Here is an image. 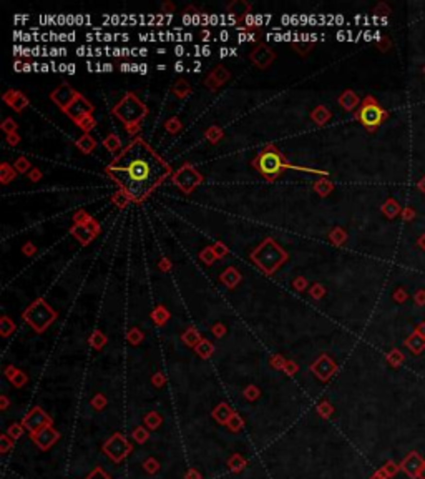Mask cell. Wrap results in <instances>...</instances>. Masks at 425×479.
I'll use <instances>...</instances> for the list:
<instances>
[{
  "label": "cell",
  "instance_id": "obj_56",
  "mask_svg": "<svg viewBox=\"0 0 425 479\" xmlns=\"http://www.w3.org/2000/svg\"><path fill=\"white\" fill-rule=\"evenodd\" d=\"M103 70H108V72H112V65H110V63H106V65H103Z\"/></svg>",
  "mask_w": 425,
  "mask_h": 479
},
{
  "label": "cell",
  "instance_id": "obj_53",
  "mask_svg": "<svg viewBox=\"0 0 425 479\" xmlns=\"http://www.w3.org/2000/svg\"><path fill=\"white\" fill-rule=\"evenodd\" d=\"M183 69H185V67H183L181 62H178L176 65H174V70H176V72H183Z\"/></svg>",
  "mask_w": 425,
  "mask_h": 479
},
{
  "label": "cell",
  "instance_id": "obj_44",
  "mask_svg": "<svg viewBox=\"0 0 425 479\" xmlns=\"http://www.w3.org/2000/svg\"><path fill=\"white\" fill-rule=\"evenodd\" d=\"M324 293H325V290H324V286H323V284H319V283H316V284H314V286L311 288V296H312V298H323V296H324Z\"/></svg>",
  "mask_w": 425,
  "mask_h": 479
},
{
  "label": "cell",
  "instance_id": "obj_57",
  "mask_svg": "<svg viewBox=\"0 0 425 479\" xmlns=\"http://www.w3.org/2000/svg\"><path fill=\"white\" fill-rule=\"evenodd\" d=\"M23 72H30V65H29V63H25V65H23Z\"/></svg>",
  "mask_w": 425,
  "mask_h": 479
},
{
  "label": "cell",
  "instance_id": "obj_24",
  "mask_svg": "<svg viewBox=\"0 0 425 479\" xmlns=\"http://www.w3.org/2000/svg\"><path fill=\"white\" fill-rule=\"evenodd\" d=\"M15 177H17V170L9 163H2V167H0V181H2V185L10 183Z\"/></svg>",
  "mask_w": 425,
  "mask_h": 479
},
{
  "label": "cell",
  "instance_id": "obj_45",
  "mask_svg": "<svg viewBox=\"0 0 425 479\" xmlns=\"http://www.w3.org/2000/svg\"><path fill=\"white\" fill-rule=\"evenodd\" d=\"M22 251H23V255H27V256H34L35 253H37V248H35V245L32 243V241H27V243L22 247Z\"/></svg>",
  "mask_w": 425,
  "mask_h": 479
},
{
  "label": "cell",
  "instance_id": "obj_22",
  "mask_svg": "<svg viewBox=\"0 0 425 479\" xmlns=\"http://www.w3.org/2000/svg\"><path fill=\"white\" fill-rule=\"evenodd\" d=\"M204 137H206V140H208L209 143L216 145V143H220V142L223 140L224 132H223V128H221V126H218V125H211V126H209V128L204 132Z\"/></svg>",
  "mask_w": 425,
  "mask_h": 479
},
{
  "label": "cell",
  "instance_id": "obj_23",
  "mask_svg": "<svg viewBox=\"0 0 425 479\" xmlns=\"http://www.w3.org/2000/svg\"><path fill=\"white\" fill-rule=\"evenodd\" d=\"M173 93L176 95L178 98H186L189 93H191V87H189V84L185 80V78H178L173 85Z\"/></svg>",
  "mask_w": 425,
  "mask_h": 479
},
{
  "label": "cell",
  "instance_id": "obj_51",
  "mask_svg": "<svg viewBox=\"0 0 425 479\" xmlns=\"http://www.w3.org/2000/svg\"><path fill=\"white\" fill-rule=\"evenodd\" d=\"M161 9H163V12H165V14H173V12H174V5H173L171 2H165L161 5Z\"/></svg>",
  "mask_w": 425,
  "mask_h": 479
},
{
  "label": "cell",
  "instance_id": "obj_20",
  "mask_svg": "<svg viewBox=\"0 0 425 479\" xmlns=\"http://www.w3.org/2000/svg\"><path fill=\"white\" fill-rule=\"evenodd\" d=\"M95 146H97V140H95L90 133H85V135L77 140V148L80 150L82 153H85V155H90V153L95 150Z\"/></svg>",
  "mask_w": 425,
  "mask_h": 479
},
{
  "label": "cell",
  "instance_id": "obj_46",
  "mask_svg": "<svg viewBox=\"0 0 425 479\" xmlns=\"http://www.w3.org/2000/svg\"><path fill=\"white\" fill-rule=\"evenodd\" d=\"M384 212L387 213V216H395V213H397V205H395V201H389L387 205H384Z\"/></svg>",
  "mask_w": 425,
  "mask_h": 479
},
{
  "label": "cell",
  "instance_id": "obj_39",
  "mask_svg": "<svg viewBox=\"0 0 425 479\" xmlns=\"http://www.w3.org/2000/svg\"><path fill=\"white\" fill-rule=\"evenodd\" d=\"M14 330H15V324L10 321V318L3 316V318H2V335L3 336H9Z\"/></svg>",
  "mask_w": 425,
  "mask_h": 479
},
{
  "label": "cell",
  "instance_id": "obj_42",
  "mask_svg": "<svg viewBox=\"0 0 425 479\" xmlns=\"http://www.w3.org/2000/svg\"><path fill=\"white\" fill-rule=\"evenodd\" d=\"M90 341H91V344H93L95 348H97V350H100V348L103 346V343H105V336H103L100 331H97V333L91 336Z\"/></svg>",
  "mask_w": 425,
  "mask_h": 479
},
{
  "label": "cell",
  "instance_id": "obj_16",
  "mask_svg": "<svg viewBox=\"0 0 425 479\" xmlns=\"http://www.w3.org/2000/svg\"><path fill=\"white\" fill-rule=\"evenodd\" d=\"M339 105L342 106L345 112H354L359 106V97L354 90H344L342 95L339 97Z\"/></svg>",
  "mask_w": 425,
  "mask_h": 479
},
{
  "label": "cell",
  "instance_id": "obj_43",
  "mask_svg": "<svg viewBox=\"0 0 425 479\" xmlns=\"http://www.w3.org/2000/svg\"><path fill=\"white\" fill-rule=\"evenodd\" d=\"M292 286L296 288L297 291H304L306 288H307V280H306L304 276H297V278L292 282Z\"/></svg>",
  "mask_w": 425,
  "mask_h": 479
},
{
  "label": "cell",
  "instance_id": "obj_41",
  "mask_svg": "<svg viewBox=\"0 0 425 479\" xmlns=\"http://www.w3.org/2000/svg\"><path fill=\"white\" fill-rule=\"evenodd\" d=\"M113 201H115V203H117V205H118V207H120V208H123V207H125L126 203H128V201H132V200H130V198L126 196L125 193H123L121 190H120V193H117V195L113 196Z\"/></svg>",
  "mask_w": 425,
  "mask_h": 479
},
{
  "label": "cell",
  "instance_id": "obj_54",
  "mask_svg": "<svg viewBox=\"0 0 425 479\" xmlns=\"http://www.w3.org/2000/svg\"><path fill=\"white\" fill-rule=\"evenodd\" d=\"M97 476H98V471H97V473H95V474H91V476H90L88 479H98ZM102 479H108V478H105V476H102Z\"/></svg>",
  "mask_w": 425,
  "mask_h": 479
},
{
  "label": "cell",
  "instance_id": "obj_35",
  "mask_svg": "<svg viewBox=\"0 0 425 479\" xmlns=\"http://www.w3.org/2000/svg\"><path fill=\"white\" fill-rule=\"evenodd\" d=\"M213 250H214V255H216V258H224V256L229 253V248L226 247L223 241H216V243L213 245Z\"/></svg>",
  "mask_w": 425,
  "mask_h": 479
},
{
  "label": "cell",
  "instance_id": "obj_5",
  "mask_svg": "<svg viewBox=\"0 0 425 479\" xmlns=\"http://www.w3.org/2000/svg\"><path fill=\"white\" fill-rule=\"evenodd\" d=\"M23 319H25L37 333H42V331L47 330V326H49L50 323H53L55 319H57V313L51 310L45 300L38 298L23 311Z\"/></svg>",
  "mask_w": 425,
  "mask_h": 479
},
{
  "label": "cell",
  "instance_id": "obj_3",
  "mask_svg": "<svg viewBox=\"0 0 425 479\" xmlns=\"http://www.w3.org/2000/svg\"><path fill=\"white\" fill-rule=\"evenodd\" d=\"M251 260L261 271L272 275L289 260V255L279 243H276V240L266 238L251 253Z\"/></svg>",
  "mask_w": 425,
  "mask_h": 479
},
{
  "label": "cell",
  "instance_id": "obj_59",
  "mask_svg": "<svg viewBox=\"0 0 425 479\" xmlns=\"http://www.w3.org/2000/svg\"><path fill=\"white\" fill-rule=\"evenodd\" d=\"M128 67L130 65H121V70H123V72H126V70H132V69H128Z\"/></svg>",
  "mask_w": 425,
  "mask_h": 479
},
{
  "label": "cell",
  "instance_id": "obj_50",
  "mask_svg": "<svg viewBox=\"0 0 425 479\" xmlns=\"http://www.w3.org/2000/svg\"><path fill=\"white\" fill-rule=\"evenodd\" d=\"M128 339H130V341H132L133 344H136V343L141 339V333H140V331H138V330H132V331H130V335H128Z\"/></svg>",
  "mask_w": 425,
  "mask_h": 479
},
{
  "label": "cell",
  "instance_id": "obj_15",
  "mask_svg": "<svg viewBox=\"0 0 425 479\" xmlns=\"http://www.w3.org/2000/svg\"><path fill=\"white\" fill-rule=\"evenodd\" d=\"M334 370H336L334 363H332L327 356H321V358L312 365V371L319 376L321 379H327L329 376L332 374V371Z\"/></svg>",
  "mask_w": 425,
  "mask_h": 479
},
{
  "label": "cell",
  "instance_id": "obj_34",
  "mask_svg": "<svg viewBox=\"0 0 425 479\" xmlns=\"http://www.w3.org/2000/svg\"><path fill=\"white\" fill-rule=\"evenodd\" d=\"M196 351H198V355L203 356V358H208V356L213 353V346L208 341H200L196 346Z\"/></svg>",
  "mask_w": 425,
  "mask_h": 479
},
{
  "label": "cell",
  "instance_id": "obj_2",
  "mask_svg": "<svg viewBox=\"0 0 425 479\" xmlns=\"http://www.w3.org/2000/svg\"><path fill=\"white\" fill-rule=\"evenodd\" d=\"M112 112L125 125L126 132L130 135H135V133L140 132L141 120L148 115V106L143 104L133 92H128L113 106Z\"/></svg>",
  "mask_w": 425,
  "mask_h": 479
},
{
  "label": "cell",
  "instance_id": "obj_26",
  "mask_svg": "<svg viewBox=\"0 0 425 479\" xmlns=\"http://www.w3.org/2000/svg\"><path fill=\"white\" fill-rule=\"evenodd\" d=\"M329 240H331L336 247H340V245H344L345 240H347V233H345L340 227H336L331 233H329Z\"/></svg>",
  "mask_w": 425,
  "mask_h": 479
},
{
  "label": "cell",
  "instance_id": "obj_7",
  "mask_svg": "<svg viewBox=\"0 0 425 479\" xmlns=\"http://www.w3.org/2000/svg\"><path fill=\"white\" fill-rule=\"evenodd\" d=\"M203 180H204L203 175L191 163L181 165V167L171 175V181L174 183V187H178L183 193H186V195L193 193L194 190L203 183Z\"/></svg>",
  "mask_w": 425,
  "mask_h": 479
},
{
  "label": "cell",
  "instance_id": "obj_8",
  "mask_svg": "<svg viewBox=\"0 0 425 479\" xmlns=\"http://www.w3.org/2000/svg\"><path fill=\"white\" fill-rule=\"evenodd\" d=\"M77 97H78V92L70 84H62L60 87H57V89L50 93V100L53 102L62 112H65V110L73 104V100Z\"/></svg>",
  "mask_w": 425,
  "mask_h": 479
},
{
  "label": "cell",
  "instance_id": "obj_48",
  "mask_svg": "<svg viewBox=\"0 0 425 479\" xmlns=\"http://www.w3.org/2000/svg\"><path fill=\"white\" fill-rule=\"evenodd\" d=\"M7 143L12 146H17L20 143V135H18V133H10V135H7Z\"/></svg>",
  "mask_w": 425,
  "mask_h": 479
},
{
  "label": "cell",
  "instance_id": "obj_29",
  "mask_svg": "<svg viewBox=\"0 0 425 479\" xmlns=\"http://www.w3.org/2000/svg\"><path fill=\"white\" fill-rule=\"evenodd\" d=\"M200 260L203 261L204 265H208V266H211V265L216 261V255H214V250H213V247H206V248H203L201 253H200Z\"/></svg>",
  "mask_w": 425,
  "mask_h": 479
},
{
  "label": "cell",
  "instance_id": "obj_1",
  "mask_svg": "<svg viewBox=\"0 0 425 479\" xmlns=\"http://www.w3.org/2000/svg\"><path fill=\"white\" fill-rule=\"evenodd\" d=\"M106 173L135 203L146 200L170 175L171 167L143 138H135L106 167Z\"/></svg>",
  "mask_w": 425,
  "mask_h": 479
},
{
  "label": "cell",
  "instance_id": "obj_36",
  "mask_svg": "<svg viewBox=\"0 0 425 479\" xmlns=\"http://www.w3.org/2000/svg\"><path fill=\"white\" fill-rule=\"evenodd\" d=\"M85 227L88 228L90 231L93 233L95 236H98V235H100V230H102V228H100V223H98V221L95 220L93 216H90V218L85 221Z\"/></svg>",
  "mask_w": 425,
  "mask_h": 479
},
{
  "label": "cell",
  "instance_id": "obj_37",
  "mask_svg": "<svg viewBox=\"0 0 425 479\" xmlns=\"http://www.w3.org/2000/svg\"><path fill=\"white\" fill-rule=\"evenodd\" d=\"M153 318L158 324H163L166 321V318H168V313H166L165 308L160 306V308H156V310L153 311Z\"/></svg>",
  "mask_w": 425,
  "mask_h": 479
},
{
  "label": "cell",
  "instance_id": "obj_32",
  "mask_svg": "<svg viewBox=\"0 0 425 479\" xmlns=\"http://www.w3.org/2000/svg\"><path fill=\"white\" fill-rule=\"evenodd\" d=\"M77 125L80 126V128H82L85 133H88V132H91V130L95 128V126H97V120H95V118H93V115H88V117L82 118V120L78 122Z\"/></svg>",
  "mask_w": 425,
  "mask_h": 479
},
{
  "label": "cell",
  "instance_id": "obj_28",
  "mask_svg": "<svg viewBox=\"0 0 425 479\" xmlns=\"http://www.w3.org/2000/svg\"><path fill=\"white\" fill-rule=\"evenodd\" d=\"M407 346L410 348L414 353H420V351L425 348V339L420 335H414L407 339Z\"/></svg>",
  "mask_w": 425,
  "mask_h": 479
},
{
  "label": "cell",
  "instance_id": "obj_30",
  "mask_svg": "<svg viewBox=\"0 0 425 479\" xmlns=\"http://www.w3.org/2000/svg\"><path fill=\"white\" fill-rule=\"evenodd\" d=\"M14 168L17 170V173H29L30 170H32V163L29 160H27L25 157H20V158H17L15 160V163H14Z\"/></svg>",
  "mask_w": 425,
  "mask_h": 479
},
{
  "label": "cell",
  "instance_id": "obj_58",
  "mask_svg": "<svg viewBox=\"0 0 425 479\" xmlns=\"http://www.w3.org/2000/svg\"><path fill=\"white\" fill-rule=\"evenodd\" d=\"M68 72H70V73H73V72H75V65H68Z\"/></svg>",
  "mask_w": 425,
  "mask_h": 479
},
{
  "label": "cell",
  "instance_id": "obj_18",
  "mask_svg": "<svg viewBox=\"0 0 425 479\" xmlns=\"http://www.w3.org/2000/svg\"><path fill=\"white\" fill-rule=\"evenodd\" d=\"M220 280H221V283L226 284L228 288H234L238 283L241 282V273L238 271L236 268L229 266V268H226L223 273H221Z\"/></svg>",
  "mask_w": 425,
  "mask_h": 479
},
{
  "label": "cell",
  "instance_id": "obj_19",
  "mask_svg": "<svg viewBox=\"0 0 425 479\" xmlns=\"http://www.w3.org/2000/svg\"><path fill=\"white\" fill-rule=\"evenodd\" d=\"M331 117H332L331 112H329V110L325 108L324 105L316 106V108H314L312 112H311V120L316 125H319V126H324L329 120H331Z\"/></svg>",
  "mask_w": 425,
  "mask_h": 479
},
{
  "label": "cell",
  "instance_id": "obj_4",
  "mask_svg": "<svg viewBox=\"0 0 425 479\" xmlns=\"http://www.w3.org/2000/svg\"><path fill=\"white\" fill-rule=\"evenodd\" d=\"M253 167L263 175L268 181H276L286 168H291L286 157L274 145H266L253 160Z\"/></svg>",
  "mask_w": 425,
  "mask_h": 479
},
{
  "label": "cell",
  "instance_id": "obj_38",
  "mask_svg": "<svg viewBox=\"0 0 425 479\" xmlns=\"http://www.w3.org/2000/svg\"><path fill=\"white\" fill-rule=\"evenodd\" d=\"M183 339H185V341L188 343L189 346H194V344L200 343V336H198V333H196V331H194V330L186 331L185 336H183Z\"/></svg>",
  "mask_w": 425,
  "mask_h": 479
},
{
  "label": "cell",
  "instance_id": "obj_27",
  "mask_svg": "<svg viewBox=\"0 0 425 479\" xmlns=\"http://www.w3.org/2000/svg\"><path fill=\"white\" fill-rule=\"evenodd\" d=\"M312 47H314L312 40H296V42H292V49L296 50L301 57H304V55H307L309 52H311Z\"/></svg>",
  "mask_w": 425,
  "mask_h": 479
},
{
  "label": "cell",
  "instance_id": "obj_12",
  "mask_svg": "<svg viewBox=\"0 0 425 479\" xmlns=\"http://www.w3.org/2000/svg\"><path fill=\"white\" fill-rule=\"evenodd\" d=\"M424 466H425L424 458L420 456L419 453L412 451V453L408 454V456L402 461L400 468H402V471H404V473L407 474V476L410 478V479H417V478H419V474H420V471H422Z\"/></svg>",
  "mask_w": 425,
  "mask_h": 479
},
{
  "label": "cell",
  "instance_id": "obj_9",
  "mask_svg": "<svg viewBox=\"0 0 425 479\" xmlns=\"http://www.w3.org/2000/svg\"><path fill=\"white\" fill-rule=\"evenodd\" d=\"M93 110H95V106L91 105L82 93H78V97L73 100V104H71L63 113H67V117H68L70 120H73L75 125H77L82 118H85L93 113Z\"/></svg>",
  "mask_w": 425,
  "mask_h": 479
},
{
  "label": "cell",
  "instance_id": "obj_6",
  "mask_svg": "<svg viewBox=\"0 0 425 479\" xmlns=\"http://www.w3.org/2000/svg\"><path fill=\"white\" fill-rule=\"evenodd\" d=\"M387 117H389V113L377 104V100L374 97H365L359 106V110L356 112V118L371 133L375 132Z\"/></svg>",
  "mask_w": 425,
  "mask_h": 479
},
{
  "label": "cell",
  "instance_id": "obj_25",
  "mask_svg": "<svg viewBox=\"0 0 425 479\" xmlns=\"http://www.w3.org/2000/svg\"><path fill=\"white\" fill-rule=\"evenodd\" d=\"M332 190H334V185H332L329 180H325V178H321V180H317L316 183H314V192H316L319 196H327Z\"/></svg>",
  "mask_w": 425,
  "mask_h": 479
},
{
  "label": "cell",
  "instance_id": "obj_17",
  "mask_svg": "<svg viewBox=\"0 0 425 479\" xmlns=\"http://www.w3.org/2000/svg\"><path fill=\"white\" fill-rule=\"evenodd\" d=\"M70 233H71V235H73L78 241H80L82 245H88L90 241L95 238V235L90 231L88 228L85 227V225H73V227L70 228Z\"/></svg>",
  "mask_w": 425,
  "mask_h": 479
},
{
  "label": "cell",
  "instance_id": "obj_14",
  "mask_svg": "<svg viewBox=\"0 0 425 479\" xmlns=\"http://www.w3.org/2000/svg\"><path fill=\"white\" fill-rule=\"evenodd\" d=\"M226 10H228V14L231 15L233 18L244 20V18H248L249 14H251L253 5L249 2H246V0H234V2L228 3Z\"/></svg>",
  "mask_w": 425,
  "mask_h": 479
},
{
  "label": "cell",
  "instance_id": "obj_47",
  "mask_svg": "<svg viewBox=\"0 0 425 479\" xmlns=\"http://www.w3.org/2000/svg\"><path fill=\"white\" fill-rule=\"evenodd\" d=\"M27 177H29V180L30 181H38V180H42V172L38 168H32L29 173H27Z\"/></svg>",
  "mask_w": 425,
  "mask_h": 479
},
{
  "label": "cell",
  "instance_id": "obj_33",
  "mask_svg": "<svg viewBox=\"0 0 425 479\" xmlns=\"http://www.w3.org/2000/svg\"><path fill=\"white\" fill-rule=\"evenodd\" d=\"M0 128H2L3 133L10 135V133H17L18 125H17V122H15L14 118H5V120L2 122V125H0Z\"/></svg>",
  "mask_w": 425,
  "mask_h": 479
},
{
  "label": "cell",
  "instance_id": "obj_55",
  "mask_svg": "<svg viewBox=\"0 0 425 479\" xmlns=\"http://www.w3.org/2000/svg\"><path fill=\"white\" fill-rule=\"evenodd\" d=\"M419 479H425V466L422 468V471H420V474H419Z\"/></svg>",
  "mask_w": 425,
  "mask_h": 479
},
{
  "label": "cell",
  "instance_id": "obj_31",
  "mask_svg": "<svg viewBox=\"0 0 425 479\" xmlns=\"http://www.w3.org/2000/svg\"><path fill=\"white\" fill-rule=\"evenodd\" d=\"M181 128H183V125H181V122H180V118L178 117L168 118V120L165 122V130L168 133H178Z\"/></svg>",
  "mask_w": 425,
  "mask_h": 479
},
{
  "label": "cell",
  "instance_id": "obj_10",
  "mask_svg": "<svg viewBox=\"0 0 425 479\" xmlns=\"http://www.w3.org/2000/svg\"><path fill=\"white\" fill-rule=\"evenodd\" d=\"M274 58H276V53H274V50L269 45H266V43L257 45L256 49L249 53V60H251L259 70H266L268 67H271Z\"/></svg>",
  "mask_w": 425,
  "mask_h": 479
},
{
  "label": "cell",
  "instance_id": "obj_13",
  "mask_svg": "<svg viewBox=\"0 0 425 479\" xmlns=\"http://www.w3.org/2000/svg\"><path fill=\"white\" fill-rule=\"evenodd\" d=\"M2 98H3V102H5L10 108H14V112H17V113H22L30 104L27 95L22 93L20 90H9V92L3 93Z\"/></svg>",
  "mask_w": 425,
  "mask_h": 479
},
{
  "label": "cell",
  "instance_id": "obj_52",
  "mask_svg": "<svg viewBox=\"0 0 425 479\" xmlns=\"http://www.w3.org/2000/svg\"><path fill=\"white\" fill-rule=\"evenodd\" d=\"M291 168H296V170H304V172H306V168H299V167H292V165H291ZM307 172H312V170H309L307 168ZM312 173H316V175H329V173L327 172H323V170H314V172Z\"/></svg>",
  "mask_w": 425,
  "mask_h": 479
},
{
  "label": "cell",
  "instance_id": "obj_49",
  "mask_svg": "<svg viewBox=\"0 0 425 479\" xmlns=\"http://www.w3.org/2000/svg\"><path fill=\"white\" fill-rule=\"evenodd\" d=\"M158 266H160L161 271H168L170 268H171V261L166 258V256H163V258L160 260V263H158Z\"/></svg>",
  "mask_w": 425,
  "mask_h": 479
},
{
  "label": "cell",
  "instance_id": "obj_40",
  "mask_svg": "<svg viewBox=\"0 0 425 479\" xmlns=\"http://www.w3.org/2000/svg\"><path fill=\"white\" fill-rule=\"evenodd\" d=\"M90 218V215L85 210H80L73 215V225H85V221Z\"/></svg>",
  "mask_w": 425,
  "mask_h": 479
},
{
  "label": "cell",
  "instance_id": "obj_21",
  "mask_svg": "<svg viewBox=\"0 0 425 479\" xmlns=\"http://www.w3.org/2000/svg\"><path fill=\"white\" fill-rule=\"evenodd\" d=\"M103 146H105L106 150H108L110 153H118L120 152V148H121V138L117 135V133H110L108 137L106 138H103Z\"/></svg>",
  "mask_w": 425,
  "mask_h": 479
},
{
  "label": "cell",
  "instance_id": "obj_11",
  "mask_svg": "<svg viewBox=\"0 0 425 479\" xmlns=\"http://www.w3.org/2000/svg\"><path fill=\"white\" fill-rule=\"evenodd\" d=\"M229 80H231V73H229V70L223 65H216L211 72L208 73L204 84L209 90H218L220 87L228 84Z\"/></svg>",
  "mask_w": 425,
  "mask_h": 479
}]
</instances>
